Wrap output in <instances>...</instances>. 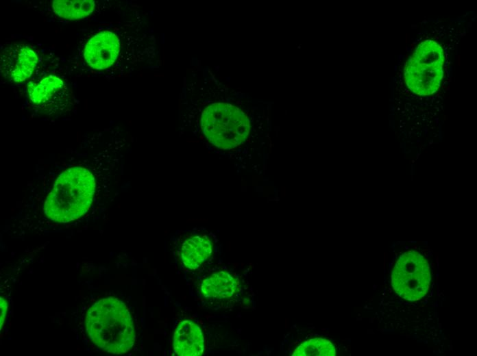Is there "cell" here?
I'll use <instances>...</instances> for the list:
<instances>
[{"label":"cell","instance_id":"4fadbf2b","mask_svg":"<svg viewBox=\"0 0 477 356\" xmlns=\"http://www.w3.org/2000/svg\"><path fill=\"white\" fill-rule=\"evenodd\" d=\"M336 351L332 342L324 338H312L300 344L293 356H333Z\"/></svg>","mask_w":477,"mask_h":356},{"label":"cell","instance_id":"30bf717a","mask_svg":"<svg viewBox=\"0 0 477 356\" xmlns=\"http://www.w3.org/2000/svg\"><path fill=\"white\" fill-rule=\"evenodd\" d=\"M212 241L207 234L190 233L181 243V260L187 268L196 269L209 258L212 253Z\"/></svg>","mask_w":477,"mask_h":356},{"label":"cell","instance_id":"52a82bcc","mask_svg":"<svg viewBox=\"0 0 477 356\" xmlns=\"http://www.w3.org/2000/svg\"><path fill=\"white\" fill-rule=\"evenodd\" d=\"M36 52L22 43H14L1 53V71L14 82H22L32 75L38 63Z\"/></svg>","mask_w":477,"mask_h":356},{"label":"cell","instance_id":"5bb4252c","mask_svg":"<svg viewBox=\"0 0 477 356\" xmlns=\"http://www.w3.org/2000/svg\"><path fill=\"white\" fill-rule=\"evenodd\" d=\"M8 310V303L5 298H1V329L5 319L6 314Z\"/></svg>","mask_w":477,"mask_h":356},{"label":"cell","instance_id":"ba28073f","mask_svg":"<svg viewBox=\"0 0 477 356\" xmlns=\"http://www.w3.org/2000/svg\"><path fill=\"white\" fill-rule=\"evenodd\" d=\"M67 88L56 75H49L32 80L27 85V94L32 103L45 110L64 108Z\"/></svg>","mask_w":477,"mask_h":356},{"label":"cell","instance_id":"8fae6325","mask_svg":"<svg viewBox=\"0 0 477 356\" xmlns=\"http://www.w3.org/2000/svg\"><path fill=\"white\" fill-rule=\"evenodd\" d=\"M200 291L206 298L224 300L239 292L240 283L238 279L229 272H215L202 281Z\"/></svg>","mask_w":477,"mask_h":356},{"label":"cell","instance_id":"5b68a950","mask_svg":"<svg viewBox=\"0 0 477 356\" xmlns=\"http://www.w3.org/2000/svg\"><path fill=\"white\" fill-rule=\"evenodd\" d=\"M430 281L428 261L415 251L402 254L391 272L393 289L409 301L419 300L426 294Z\"/></svg>","mask_w":477,"mask_h":356},{"label":"cell","instance_id":"9a60e30c","mask_svg":"<svg viewBox=\"0 0 477 356\" xmlns=\"http://www.w3.org/2000/svg\"><path fill=\"white\" fill-rule=\"evenodd\" d=\"M458 60V64H460V58H459V57L458 58V60Z\"/></svg>","mask_w":477,"mask_h":356},{"label":"cell","instance_id":"8992f818","mask_svg":"<svg viewBox=\"0 0 477 356\" xmlns=\"http://www.w3.org/2000/svg\"><path fill=\"white\" fill-rule=\"evenodd\" d=\"M122 47L121 38L115 31H102L87 42L84 58L91 68L106 69L112 67L120 58Z\"/></svg>","mask_w":477,"mask_h":356},{"label":"cell","instance_id":"7a4b0ae2","mask_svg":"<svg viewBox=\"0 0 477 356\" xmlns=\"http://www.w3.org/2000/svg\"><path fill=\"white\" fill-rule=\"evenodd\" d=\"M93 162H80L52 170V181L47 180L42 189H48L44 212L51 220L66 223L84 215L93 203L96 191L101 189V170Z\"/></svg>","mask_w":477,"mask_h":356},{"label":"cell","instance_id":"3957f363","mask_svg":"<svg viewBox=\"0 0 477 356\" xmlns=\"http://www.w3.org/2000/svg\"><path fill=\"white\" fill-rule=\"evenodd\" d=\"M86 326L90 340L106 352L123 354L134 344L135 332L130 313L116 298L96 302L87 312Z\"/></svg>","mask_w":477,"mask_h":356},{"label":"cell","instance_id":"9c48e42d","mask_svg":"<svg viewBox=\"0 0 477 356\" xmlns=\"http://www.w3.org/2000/svg\"><path fill=\"white\" fill-rule=\"evenodd\" d=\"M173 351L177 355L197 356L204 351V335L194 322L184 320L178 325L173 336Z\"/></svg>","mask_w":477,"mask_h":356},{"label":"cell","instance_id":"277c9868","mask_svg":"<svg viewBox=\"0 0 477 356\" xmlns=\"http://www.w3.org/2000/svg\"><path fill=\"white\" fill-rule=\"evenodd\" d=\"M444 53L434 40L421 42L410 56L404 67V81L414 93L427 96L439 88L443 77Z\"/></svg>","mask_w":477,"mask_h":356},{"label":"cell","instance_id":"7c38bea8","mask_svg":"<svg viewBox=\"0 0 477 356\" xmlns=\"http://www.w3.org/2000/svg\"><path fill=\"white\" fill-rule=\"evenodd\" d=\"M52 6L58 16L74 20L90 15L94 10L95 3L93 0H54Z\"/></svg>","mask_w":477,"mask_h":356},{"label":"cell","instance_id":"6da1fadb","mask_svg":"<svg viewBox=\"0 0 477 356\" xmlns=\"http://www.w3.org/2000/svg\"><path fill=\"white\" fill-rule=\"evenodd\" d=\"M243 103L228 94L210 67L193 64L179 94V132L217 153L240 152L249 144L253 130Z\"/></svg>","mask_w":477,"mask_h":356}]
</instances>
